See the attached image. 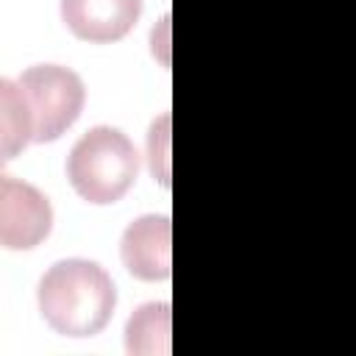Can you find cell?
Wrapping results in <instances>:
<instances>
[{
	"label": "cell",
	"mask_w": 356,
	"mask_h": 356,
	"mask_svg": "<svg viewBox=\"0 0 356 356\" xmlns=\"http://www.w3.org/2000/svg\"><path fill=\"white\" fill-rule=\"evenodd\" d=\"M39 312L64 337H95L106 328L117 306L111 275L89 259H61L39 281Z\"/></svg>",
	"instance_id": "6da1fadb"
},
{
	"label": "cell",
	"mask_w": 356,
	"mask_h": 356,
	"mask_svg": "<svg viewBox=\"0 0 356 356\" xmlns=\"http://www.w3.org/2000/svg\"><path fill=\"white\" fill-rule=\"evenodd\" d=\"M139 175V153L134 142L111 125L89 128L70 150L67 178L72 189L95 206L117 203Z\"/></svg>",
	"instance_id": "7a4b0ae2"
},
{
	"label": "cell",
	"mask_w": 356,
	"mask_h": 356,
	"mask_svg": "<svg viewBox=\"0 0 356 356\" xmlns=\"http://www.w3.org/2000/svg\"><path fill=\"white\" fill-rule=\"evenodd\" d=\"M17 86L31 117L33 142H56L83 111V81L67 67H31L17 78Z\"/></svg>",
	"instance_id": "3957f363"
},
{
	"label": "cell",
	"mask_w": 356,
	"mask_h": 356,
	"mask_svg": "<svg viewBox=\"0 0 356 356\" xmlns=\"http://www.w3.org/2000/svg\"><path fill=\"white\" fill-rule=\"evenodd\" d=\"M53 228L50 200L31 184L0 178V242L6 250H31Z\"/></svg>",
	"instance_id": "277c9868"
},
{
	"label": "cell",
	"mask_w": 356,
	"mask_h": 356,
	"mask_svg": "<svg viewBox=\"0 0 356 356\" xmlns=\"http://www.w3.org/2000/svg\"><path fill=\"white\" fill-rule=\"evenodd\" d=\"M172 225L167 214H145L134 220L120 239L125 270L142 281H167L172 275Z\"/></svg>",
	"instance_id": "5b68a950"
},
{
	"label": "cell",
	"mask_w": 356,
	"mask_h": 356,
	"mask_svg": "<svg viewBox=\"0 0 356 356\" xmlns=\"http://www.w3.org/2000/svg\"><path fill=\"white\" fill-rule=\"evenodd\" d=\"M142 0H61L64 25L83 42L108 44L122 39L139 19Z\"/></svg>",
	"instance_id": "8992f818"
},
{
	"label": "cell",
	"mask_w": 356,
	"mask_h": 356,
	"mask_svg": "<svg viewBox=\"0 0 356 356\" xmlns=\"http://www.w3.org/2000/svg\"><path fill=\"white\" fill-rule=\"evenodd\" d=\"M125 350L131 356H170V303H142L125 323Z\"/></svg>",
	"instance_id": "52a82bcc"
},
{
	"label": "cell",
	"mask_w": 356,
	"mask_h": 356,
	"mask_svg": "<svg viewBox=\"0 0 356 356\" xmlns=\"http://www.w3.org/2000/svg\"><path fill=\"white\" fill-rule=\"evenodd\" d=\"M28 142H33L31 117L22 103L19 86L11 78L0 81V147H3V164H8Z\"/></svg>",
	"instance_id": "ba28073f"
},
{
	"label": "cell",
	"mask_w": 356,
	"mask_h": 356,
	"mask_svg": "<svg viewBox=\"0 0 356 356\" xmlns=\"http://www.w3.org/2000/svg\"><path fill=\"white\" fill-rule=\"evenodd\" d=\"M147 159L150 172L161 186H170V114H161L147 134Z\"/></svg>",
	"instance_id": "9c48e42d"
}]
</instances>
